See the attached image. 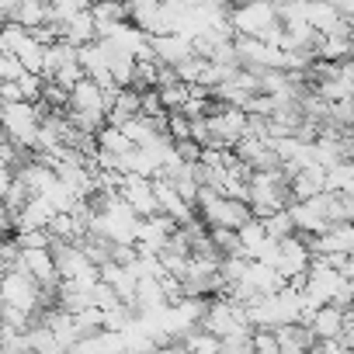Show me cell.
Instances as JSON below:
<instances>
[{
	"label": "cell",
	"mask_w": 354,
	"mask_h": 354,
	"mask_svg": "<svg viewBox=\"0 0 354 354\" xmlns=\"http://www.w3.org/2000/svg\"><path fill=\"white\" fill-rule=\"evenodd\" d=\"M247 209L254 219H268L271 212L285 209L292 202L288 195V174L278 167V170H250L247 177Z\"/></svg>",
	"instance_id": "1"
},
{
	"label": "cell",
	"mask_w": 354,
	"mask_h": 354,
	"mask_svg": "<svg viewBox=\"0 0 354 354\" xmlns=\"http://www.w3.org/2000/svg\"><path fill=\"white\" fill-rule=\"evenodd\" d=\"M195 205H198V216H202L205 230H240L247 219H254L243 198H226L212 188H198Z\"/></svg>",
	"instance_id": "2"
},
{
	"label": "cell",
	"mask_w": 354,
	"mask_h": 354,
	"mask_svg": "<svg viewBox=\"0 0 354 354\" xmlns=\"http://www.w3.org/2000/svg\"><path fill=\"white\" fill-rule=\"evenodd\" d=\"M42 104L35 101H0V132L15 146L32 149L39 139V122H42Z\"/></svg>",
	"instance_id": "3"
},
{
	"label": "cell",
	"mask_w": 354,
	"mask_h": 354,
	"mask_svg": "<svg viewBox=\"0 0 354 354\" xmlns=\"http://www.w3.org/2000/svg\"><path fill=\"white\" fill-rule=\"evenodd\" d=\"M0 302L11 306V309H21V313H28V316L46 313V309H42V288H39L21 268L0 274Z\"/></svg>",
	"instance_id": "4"
},
{
	"label": "cell",
	"mask_w": 354,
	"mask_h": 354,
	"mask_svg": "<svg viewBox=\"0 0 354 354\" xmlns=\"http://www.w3.org/2000/svg\"><path fill=\"white\" fill-rule=\"evenodd\" d=\"M226 21H230L233 35H247V39H257L264 28L278 25L271 0H243V4H233L226 11Z\"/></svg>",
	"instance_id": "5"
},
{
	"label": "cell",
	"mask_w": 354,
	"mask_h": 354,
	"mask_svg": "<svg viewBox=\"0 0 354 354\" xmlns=\"http://www.w3.org/2000/svg\"><path fill=\"white\" fill-rule=\"evenodd\" d=\"M198 326H202L205 333H212V337H226V333H233V330H240V326H250V323H247V309H243L240 302H233V299H226V295H216V299H209V306H205Z\"/></svg>",
	"instance_id": "6"
},
{
	"label": "cell",
	"mask_w": 354,
	"mask_h": 354,
	"mask_svg": "<svg viewBox=\"0 0 354 354\" xmlns=\"http://www.w3.org/2000/svg\"><path fill=\"white\" fill-rule=\"evenodd\" d=\"M209 129H212V142L216 146H236L247 136V111L233 108V104H216L209 111Z\"/></svg>",
	"instance_id": "7"
},
{
	"label": "cell",
	"mask_w": 354,
	"mask_h": 354,
	"mask_svg": "<svg viewBox=\"0 0 354 354\" xmlns=\"http://www.w3.org/2000/svg\"><path fill=\"white\" fill-rule=\"evenodd\" d=\"M285 209H288L299 236H316V233H323L330 226V219H326V192H319V195H313L306 202H288Z\"/></svg>",
	"instance_id": "8"
},
{
	"label": "cell",
	"mask_w": 354,
	"mask_h": 354,
	"mask_svg": "<svg viewBox=\"0 0 354 354\" xmlns=\"http://www.w3.org/2000/svg\"><path fill=\"white\" fill-rule=\"evenodd\" d=\"M306 247L313 257H351L354 254V230L351 223H333L316 236H306Z\"/></svg>",
	"instance_id": "9"
},
{
	"label": "cell",
	"mask_w": 354,
	"mask_h": 354,
	"mask_svg": "<svg viewBox=\"0 0 354 354\" xmlns=\"http://www.w3.org/2000/svg\"><path fill=\"white\" fill-rule=\"evenodd\" d=\"M118 198L139 216H156V195H153V177H139V174H122V185H118Z\"/></svg>",
	"instance_id": "10"
},
{
	"label": "cell",
	"mask_w": 354,
	"mask_h": 354,
	"mask_svg": "<svg viewBox=\"0 0 354 354\" xmlns=\"http://www.w3.org/2000/svg\"><path fill=\"white\" fill-rule=\"evenodd\" d=\"M309 261H313V254H309V247H306V236H285V240H278V250H274V271L288 281V278H295V274H306V268H309Z\"/></svg>",
	"instance_id": "11"
},
{
	"label": "cell",
	"mask_w": 354,
	"mask_h": 354,
	"mask_svg": "<svg viewBox=\"0 0 354 354\" xmlns=\"http://www.w3.org/2000/svg\"><path fill=\"white\" fill-rule=\"evenodd\" d=\"M18 268L42 288V292H53L56 295V285H59V274H56V264H53V254L49 247H32V250H21L18 254Z\"/></svg>",
	"instance_id": "12"
},
{
	"label": "cell",
	"mask_w": 354,
	"mask_h": 354,
	"mask_svg": "<svg viewBox=\"0 0 354 354\" xmlns=\"http://www.w3.org/2000/svg\"><path fill=\"white\" fill-rule=\"evenodd\" d=\"M125 11H129V25H136L142 35H163L167 28V11H163V0H125Z\"/></svg>",
	"instance_id": "13"
},
{
	"label": "cell",
	"mask_w": 354,
	"mask_h": 354,
	"mask_svg": "<svg viewBox=\"0 0 354 354\" xmlns=\"http://www.w3.org/2000/svg\"><path fill=\"white\" fill-rule=\"evenodd\" d=\"M149 53L156 63L163 66H177V63H185L192 59V39L181 35V32H163V35H149Z\"/></svg>",
	"instance_id": "14"
},
{
	"label": "cell",
	"mask_w": 354,
	"mask_h": 354,
	"mask_svg": "<svg viewBox=\"0 0 354 354\" xmlns=\"http://www.w3.org/2000/svg\"><path fill=\"white\" fill-rule=\"evenodd\" d=\"M347 323H351V309H337V306H319L306 319V326H309V333L316 340H333Z\"/></svg>",
	"instance_id": "15"
},
{
	"label": "cell",
	"mask_w": 354,
	"mask_h": 354,
	"mask_svg": "<svg viewBox=\"0 0 354 354\" xmlns=\"http://www.w3.org/2000/svg\"><path fill=\"white\" fill-rule=\"evenodd\" d=\"M319 192H326V188H323V167H316V163L299 167V170L288 177V195H292V202H306V198H313V195H319Z\"/></svg>",
	"instance_id": "16"
},
{
	"label": "cell",
	"mask_w": 354,
	"mask_h": 354,
	"mask_svg": "<svg viewBox=\"0 0 354 354\" xmlns=\"http://www.w3.org/2000/svg\"><path fill=\"white\" fill-rule=\"evenodd\" d=\"M271 333H274V344L281 354H306L316 344V337L309 333L306 323H285V326H274Z\"/></svg>",
	"instance_id": "17"
},
{
	"label": "cell",
	"mask_w": 354,
	"mask_h": 354,
	"mask_svg": "<svg viewBox=\"0 0 354 354\" xmlns=\"http://www.w3.org/2000/svg\"><path fill=\"white\" fill-rule=\"evenodd\" d=\"M53 216H56V209H53L46 198L32 195V198L15 212V230H46Z\"/></svg>",
	"instance_id": "18"
},
{
	"label": "cell",
	"mask_w": 354,
	"mask_h": 354,
	"mask_svg": "<svg viewBox=\"0 0 354 354\" xmlns=\"http://www.w3.org/2000/svg\"><path fill=\"white\" fill-rule=\"evenodd\" d=\"M240 281H247L257 295H274V292L285 285V278H281L271 264H261V261H247V271H243Z\"/></svg>",
	"instance_id": "19"
},
{
	"label": "cell",
	"mask_w": 354,
	"mask_h": 354,
	"mask_svg": "<svg viewBox=\"0 0 354 354\" xmlns=\"http://www.w3.org/2000/svg\"><path fill=\"white\" fill-rule=\"evenodd\" d=\"M59 39L70 42L73 49H80V46H87V42H97V25H94L91 11H80L77 18H70V21L63 25V35H59Z\"/></svg>",
	"instance_id": "20"
},
{
	"label": "cell",
	"mask_w": 354,
	"mask_h": 354,
	"mask_svg": "<svg viewBox=\"0 0 354 354\" xmlns=\"http://www.w3.org/2000/svg\"><path fill=\"white\" fill-rule=\"evenodd\" d=\"M132 115H139V91L118 87V91H115V101H111V108H108V115H104V122H108V125H122V122H129Z\"/></svg>",
	"instance_id": "21"
},
{
	"label": "cell",
	"mask_w": 354,
	"mask_h": 354,
	"mask_svg": "<svg viewBox=\"0 0 354 354\" xmlns=\"http://www.w3.org/2000/svg\"><path fill=\"white\" fill-rule=\"evenodd\" d=\"M46 11H49L46 0H18V8L11 11V18H8V21H15V25H21V28L35 32V28H42V25H46Z\"/></svg>",
	"instance_id": "22"
},
{
	"label": "cell",
	"mask_w": 354,
	"mask_h": 354,
	"mask_svg": "<svg viewBox=\"0 0 354 354\" xmlns=\"http://www.w3.org/2000/svg\"><path fill=\"white\" fill-rule=\"evenodd\" d=\"M323 188L326 192L354 195V167H351V160H340V163H333V167L323 170Z\"/></svg>",
	"instance_id": "23"
},
{
	"label": "cell",
	"mask_w": 354,
	"mask_h": 354,
	"mask_svg": "<svg viewBox=\"0 0 354 354\" xmlns=\"http://www.w3.org/2000/svg\"><path fill=\"white\" fill-rule=\"evenodd\" d=\"M94 146H97V149H104V153H111V156H122V153H129V149H132L129 136H125L118 125H108V122L94 132Z\"/></svg>",
	"instance_id": "24"
},
{
	"label": "cell",
	"mask_w": 354,
	"mask_h": 354,
	"mask_svg": "<svg viewBox=\"0 0 354 354\" xmlns=\"http://www.w3.org/2000/svg\"><path fill=\"white\" fill-rule=\"evenodd\" d=\"M236 240H240V250H243V257L250 261V257L261 250V243L268 240V233H264L261 219H247V223L236 230Z\"/></svg>",
	"instance_id": "25"
},
{
	"label": "cell",
	"mask_w": 354,
	"mask_h": 354,
	"mask_svg": "<svg viewBox=\"0 0 354 354\" xmlns=\"http://www.w3.org/2000/svg\"><path fill=\"white\" fill-rule=\"evenodd\" d=\"M326 219L333 223H351L354 219V195L344 192H326Z\"/></svg>",
	"instance_id": "26"
},
{
	"label": "cell",
	"mask_w": 354,
	"mask_h": 354,
	"mask_svg": "<svg viewBox=\"0 0 354 354\" xmlns=\"http://www.w3.org/2000/svg\"><path fill=\"white\" fill-rule=\"evenodd\" d=\"M188 94H192V87L181 84V80H170V84H160L156 87V97H160L163 111H181V104L188 101Z\"/></svg>",
	"instance_id": "27"
},
{
	"label": "cell",
	"mask_w": 354,
	"mask_h": 354,
	"mask_svg": "<svg viewBox=\"0 0 354 354\" xmlns=\"http://www.w3.org/2000/svg\"><path fill=\"white\" fill-rule=\"evenodd\" d=\"M261 226H264V233H268L271 240H285V236H295V223H292L288 209H278V212H271L268 219H261Z\"/></svg>",
	"instance_id": "28"
},
{
	"label": "cell",
	"mask_w": 354,
	"mask_h": 354,
	"mask_svg": "<svg viewBox=\"0 0 354 354\" xmlns=\"http://www.w3.org/2000/svg\"><path fill=\"white\" fill-rule=\"evenodd\" d=\"M219 354H250V326L219 337Z\"/></svg>",
	"instance_id": "29"
},
{
	"label": "cell",
	"mask_w": 354,
	"mask_h": 354,
	"mask_svg": "<svg viewBox=\"0 0 354 354\" xmlns=\"http://www.w3.org/2000/svg\"><path fill=\"white\" fill-rule=\"evenodd\" d=\"M163 125H167V136H170V142H185V139H192V122H188L181 111H167Z\"/></svg>",
	"instance_id": "30"
},
{
	"label": "cell",
	"mask_w": 354,
	"mask_h": 354,
	"mask_svg": "<svg viewBox=\"0 0 354 354\" xmlns=\"http://www.w3.org/2000/svg\"><path fill=\"white\" fill-rule=\"evenodd\" d=\"M49 80H53L56 87H63V91H73L77 80H84V70H80V63H66V66H59Z\"/></svg>",
	"instance_id": "31"
},
{
	"label": "cell",
	"mask_w": 354,
	"mask_h": 354,
	"mask_svg": "<svg viewBox=\"0 0 354 354\" xmlns=\"http://www.w3.org/2000/svg\"><path fill=\"white\" fill-rule=\"evenodd\" d=\"M243 271H247V257H219V278H223L226 285L240 281Z\"/></svg>",
	"instance_id": "32"
},
{
	"label": "cell",
	"mask_w": 354,
	"mask_h": 354,
	"mask_svg": "<svg viewBox=\"0 0 354 354\" xmlns=\"http://www.w3.org/2000/svg\"><path fill=\"white\" fill-rule=\"evenodd\" d=\"M250 354H281L271 330H250Z\"/></svg>",
	"instance_id": "33"
},
{
	"label": "cell",
	"mask_w": 354,
	"mask_h": 354,
	"mask_svg": "<svg viewBox=\"0 0 354 354\" xmlns=\"http://www.w3.org/2000/svg\"><path fill=\"white\" fill-rule=\"evenodd\" d=\"M15 84H18V91H21V97H25V101H39V94H42V84H46V80H42L39 73H28V70H25Z\"/></svg>",
	"instance_id": "34"
},
{
	"label": "cell",
	"mask_w": 354,
	"mask_h": 354,
	"mask_svg": "<svg viewBox=\"0 0 354 354\" xmlns=\"http://www.w3.org/2000/svg\"><path fill=\"white\" fill-rule=\"evenodd\" d=\"M139 115H142V118H160V115H163V104H160V97H156V87L139 91Z\"/></svg>",
	"instance_id": "35"
},
{
	"label": "cell",
	"mask_w": 354,
	"mask_h": 354,
	"mask_svg": "<svg viewBox=\"0 0 354 354\" xmlns=\"http://www.w3.org/2000/svg\"><path fill=\"white\" fill-rule=\"evenodd\" d=\"M25 70H21V63L15 59V56H8V53H0V84H11V80H18Z\"/></svg>",
	"instance_id": "36"
},
{
	"label": "cell",
	"mask_w": 354,
	"mask_h": 354,
	"mask_svg": "<svg viewBox=\"0 0 354 354\" xmlns=\"http://www.w3.org/2000/svg\"><path fill=\"white\" fill-rule=\"evenodd\" d=\"M11 181H15V167L0 160V198H4V192L11 188Z\"/></svg>",
	"instance_id": "37"
},
{
	"label": "cell",
	"mask_w": 354,
	"mask_h": 354,
	"mask_svg": "<svg viewBox=\"0 0 354 354\" xmlns=\"http://www.w3.org/2000/svg\"><path fill=\"white\" fill-rule=\"evenodd\" d=\"M326 4L340 15V18H347L351 21V11H354V0H326Z\"/></svg>",
	"instance_id": "38"
},
{
	"label": "cell",
	"mask_w": 354,
	"mask_h": 354,
	"mask_svg": "<svg viewBox=\"0 0 354 354\" xmlns=\"http://www.w3.org/2000/svg\"><path fill=\"white\" fill-rule=\"evenodd\" d=\"M0 240H4V236H0Z\"/></svg>",
	"instance_id": "39"
},
{
	"label": "cell",
	"mask_w": 354,
	"mask_h": 354,
	"mask_svg": "<svg viewBox=\"0 0 354 354\" xmlns=\"http://www.w3.org/2000/svg\"><path fill=\"white\" fill-rule=\"evenodd\" d=\"M46 4H49V0H46Z\"/></svg>",
	"instance_id": "40"
}]
</instances>
